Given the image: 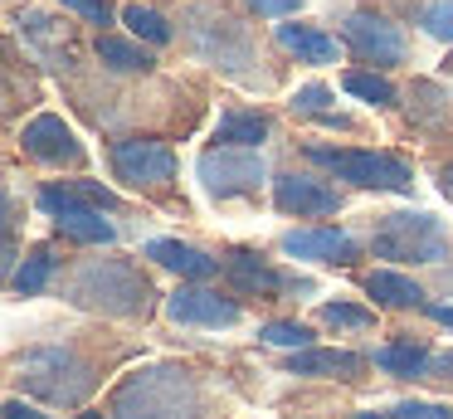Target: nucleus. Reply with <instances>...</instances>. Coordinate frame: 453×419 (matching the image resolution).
I'll return each mask as SVG.
<instances>
[{
    "instance_id": "obj_9",
    "label": "nucleus",
    "mask_w": 453,
    "mask_h": 419,
    "mask_svg": "<svg viewBox=\"0 0 453 419\" xmlns=\"http://www.w3.org/2000/svg\"><path fill=\"white\" fill-rule=\"evenodd\" d=\"M342 39L361 58H371V64H400V58H404L400 29H395L390 19H380V15H351L342 25Z\"/></svg>"
},
{
    "instance_id": "obj_6",
    "label": "nucleus",
    "mask_w": 453,
    "mask_h": 419,
    "mask_svg": "<svg viewBox=\"0 0 453 419\" xmlns=\"http://www.w3.org/2000/svg\"><path fill=\"white\" fill-rule=\"evenodd\" d=\"M112 171L127 185H166L176 175V151L151 136H127V142H112Z\"/></svg>"
},
{
    "instance_id": "obj_17",
    "label": "nucleus",
    "mask_w": 453,
    "mask_h": 419,
    "mask_svg": "<svg viewBox=\"0 0 453 419\" xmlns=\"http://www.w3.org/2000/svg\"><path fill=\"white\" fill-rule=\"evenodd\" d=\"M268 136V117L264 113H225L215 122V146H254Z\"/></svg>"
},
{
    "instance_id": "obj_21",
    "label": "nucleus",
    "mask_w": 453,
    "mask_h": 419,
    "mask_svg": "<svg viewBox=\"0 0 453 419\" xmlns=\"http://www.w3.org/2000/svg\"><path fill=\"white\" fill-rule=\"evenodd\" d=\"M50 278H54V259L50 253H35V259H25V268H15L11 288H15V298H35V292L50 288Z\"/></svg>"
},
{
    "instance_id": "obj_11",
    "label": "nucleus",
    "mask_w": 453,
    "mask_h": 419,
    "mask_svg": "<svg viewBox=\"0 0 453 419\" xmlns=\"http://www.w3.org/2000/svg\"><path fill=\"white\" fill-rule=\"evenodd\" d=\"M283 253L293 259H312V263H356L361 244L342 229H288L283 234Z\"/></svg>"
},
{
    "instance_id": "obj_20",
    "label": "nucleus",
    "mask_w": 453,
    "mask_h": 419,
    "mask_svg": "<svg viewBox=\"0 0 453 419\" xmlns=\"http://www.w3.org/2000/svg\"><path fill=\"white\" fill-rule=\"evenodd\" d=\"M375 366L390 370V376H419V370L429 366V351L414 346V341H395V346L375 351Z\"/></svg>"
},
{
    "instance_id": "obj_1",
    "label": "nucleus",
    "mask_w": 453,
    "mask_h": 419,
    "mask_svg": "<svg viewBox=\"0 0 453 419\" xmlns=\"http://www.w3.org/2000/svg\"><path fill=\"white\" fill-rule=\"evenodd\" d=\"M112 409H118V419H190L196 385L186 370H137L118 385Z\"/></svg>"
},
{
    "instance_id": "obj_25",
    "label": "nucleus",
    "mask_w": 453,
    "mask_h": 419,
    "mask_svg": "<svg viewBox=\"0 0 453 419\" xmlns=\"http://www.w3.org/2000/svg\"><path fill=\"white\" fill-rule=\"evenodd\" d=\"M258 337L268 341V346H288V351H303L307 341H312V331L303 327V322H268Z\"/></svg>"
},
{
    "instance_id": "obj_13",
    "label": "nucleus",
    "mask_w": 453,
    "mask_h": 419,
    "mask_svg": "<svg viewBox=\"0 0 453 419\" xmlns=\"http://www.w3.org/2000/svg\"><path fill=\"white\" fill-rule=\"evenodd\" d=\"M147 259L161 263V268H171V273H180V278H215L219 273V263L210 259V253L190 249V244H180V239H151Z\"/></svg>"
},
{
    "instance_id": "obj_19",
    "label": "nucleus",
    "mask_w": 453,
    "mask_h": 419,
    "mask_svg": "<svg viewBox=\"0 0 453 419\" xmlns=\"http://www.w3.org/2000/svg\"><path fill=\"white\" fill-rule=\"evenodd\" d=\"M98 58L118 74H147L151 68V54L132 39H118V35H98Z\"/></svg>"
},
{
    "instance_id": "obj_14",
    "label": "nucleus",
    "mask_w": 453,
    "mask_h": 419,
    "mask_svg": "<svg viewBox=\"0 0 453 419\" xmlns=\"http://www.w3.org/2000/svg\"><path fill=\"white\" fill-rule=\"evenodd\" d=\"M225 273H229V283H234L239 292H258V298H278V292L288 288L283 278H278L268 263H258V253H229V263H225Z\"/></svg>"
},
{
    "instance_id": "obj_30",
    "label": "nucleus",
    "mask_w": 453,
    "mask_h": 419,
    "mask_svg": "<svg viewBox=\"0 0 453 419\" xmlns=\"http://www.w3.org/2000/svg\"><path fill=\"white\" fill-rule=\"evenodd\" d=\"M249 5L258 10V15H273V19H283V15H293L303 0H249Z\"/></svg>"
},
{
    "instance_id": "obj_5",
    "label": "nucleus",
    "mask_w": 453,
    "mask_h": 419,
    "mask_svg": "<svg viewBox=\"0 0 453 419\" xmlns=\"http://www.w3.org/2000/svg\"><path fill=\"white\" fill-rule=\"evenodd\" d=\"M196 171L210 195L229 200V195H249L264 185V156L254 146H210V151H200Z\"/></svg>"
},
{
    "instance_id": "obj_3",
    "label": "nucleus",
    "mask_w": 453,
    "mask_h": 419,
    "mask_svg": "<svg viewBox=\"0 0 453 419\" xmlns=\"http://www.w3.org/2000/svg\"><path fill=\"white\" fill-rule=\"evenodd\" d=\"M312 161H322L336 181H351L361 190H390V195H410L414 190V171L400 156L385 151H332V146H307Z\"/></svg>"
},
{
    "instance_id": "obj_12",
    "label": "nucleus",
    "mask_w": 453,
    "mask_h": 419,
    "mask_svg": "<svg viewBox=\"0 0 453 419\" xmlns=\"http://www.w3.org/2000/svg\"><path fill=\"white\" fill-rule=\"evenodd\" d=\"M365 361L356 351H326V346H303L288 356V370L293 376H336V380H356Z\"/></svg>"
},
{
    "instance_id": "obj_7",
    "label": "nucleus",
    "mask_w": 453,
    "mask_h": 419,
    "mask_svg": "<svg viewBox=\"0 0 453 419\" xmlns=\"http://www.w3.org/2000/svg\"><path fill=\"white\" fill-rule=\"evenodd\" d=\"M273 205L283 214H297V220H317V214H336L342 210V195L332 190L317 175H278L273 181Z\"/></svg>"
},
{
    "instance_id": "obj_23",
    "label": "nucleus",
    "mask_w": 453,
    "mask_h": 419,
    "mask_svg": "<svg viewBox=\"0 0 453 419\" xmlns=\"http://www.w3.org/2000/svg\"><path fill=\"white\" fill-rule=\"evenodd\" d=\"M122 19H127V29H132L137 39H147V44H171V25L157 15V10L127 5V10H122Z\"/></svg>"
},
{
    "instance_id": "obj_27",
    "label": "nucleus",
    "mask_w": 453,
    "mask_h": 419,
    "mask_svg": "<svg viewBox=\"0 0 453 419\" xmlns=\"http://www.w3.org/2000/svg\"><path fill=\"white\" fill-rule=\"evenodd\" d=\"M326 103H332V93L322 83H307L293 93V113H307V117H326Z\"/></svg>"
},
{
    "instance_id": "obj_22",
    "label": "nucleus",
    "mask_w": 453,
    "mask_h": 419,
    "mask_svg": "<svg viewBox=\"0 0 453 419\" xmlns=\"http://www.w3.org/2000/svg\"><path fill=\"white\" fill-rule=\"evenodd\" d=\"M342 88L351 97H361V103H375V107H390L395 103V88L385 83L380 74H361V68H351V74L342 78Z\"/></svg>"
},
{
    "instance_id": "obj_28",
    "label": "nucleus",
    "mask_w": 453,
    "mask_h": 419,
    "mask_svg": "<svg viewBox=\"0 0 453 419\" xmlns=\"http://www.w3.org/2000/svg\"><path fill=\"white\" fill-rule=\"evenodd\" d=\"M395 419H453V405H429V400H404V405H395Z\"/></svg>"
},
{
    "instance_id": "obj_24",
    "label": "nucleus",
    "mask_w": 453,
    "mask_h": 419,
    "mask_svg": "<svg viewBox=\"0 0 453 419\" xmlns=\"http://www.w3.org/2000/svg\"><path fill=\"white\" fill-rule=\"evenodd\" d=\"M317 317L326 322V327H336V331H365L375 322V312H365V307H351V302H326Z\"/></svg>"
},
{
    "instance_id": "obj_16",
    "label": "nucleus",
    "mask_w": 453,
    "mask_h": 419,
    "mask_svg": "<svg viewBox=\"0 0 453 419\" xmlns=\"http://www.w3.org/2000/svg\"><path fill=\"white\" fill-rule=\"evenodd\" d=\"M278 44L293 49L307 64H332L336 58V39L322 35V29H303V25H278Z\"/></svg>"
},
{
    "instance_id": "obj_26",
    "label": "nucleus",
    "mask_w": 453,
    "mask_h": 419,
    "mask_svg": "<svg viewBox=\"0 0 453 419\" xmlns=\"http://www.w3.org/2000/svg\"><path fill=\"white\" fill-rule=\"evenodd\" d=\"M419 25L429 29L434 39H443V44H453V0H434V5L419 15Z\"/></svg>"
},
{
    "instance_id": "obj_33",
    "label": "nucleus",
    "mask_w": 453,
    "mask_h": 419,
    "mask_svg": "<svg viewBox=\"0 0 453 419\" xmlns=\"http://www.w3.org/2000/svg\"><path fill=\"white\" fill-rule=\"evenodd\" d=\"M439 190L453 200V166H443V171H439Z\"/></svg>"
},
{
    "instance_id": "obj_4",
    "label": "nucleus",
    "mask_w": 453,
    "mask_h": 419,
    "mask_svg": "<svg viewBox=\"0 0 453 419\" xmlns=\"http://www.w3.org/2000/svg\"><path fill=\"white\" fill-rule=\"evenodd\" d=\"M371 249L380 259H400V263H439L443 259V229L434 214H385Z\"/></svg>"
},
{
    "instance_id": "obj_29",
    "label": "nucleus",
    "mask_w": 453,
    "mask_h": 419,
    "mask_svg": "<svg viewBox=\"0 0 453 419\" xmlns=\"http://www.w3.org/2000/svg\"><path fill=\"white\" fill-rule=\"evenodd\" d=\"M59 5L73 10V15H83V19H93V25H108V19H112L108 0H59Z\"/></svg>"
},
{
    "instance_id": "obj_35",
    "label": "nucleus",
    "mask_w": 453,
    "mask_h": 419,
    "mask_svg": "<svg viewBox=\"0 0 453 419\" xmlns=\"http://www.w3.org/2000/svg\"><path fill=\"white\" fill-rule=\"evenodd\" d=\"M351 419H385V415H371V409H365V415H351Z\"/></svg>"
},
{
    "instance_id": "obj_8",
    "label": "nucleus",
    "mask_w": 453,
    "mask_h": 419,
    "mask_svg": "<svg viewBox=\"0 0 453 419\" xmlns=\"http://www.w3.org/2000/svg\"><path fill=\"white\" fill-rule=\"evenodd\" d=\"M20 142H25V151H30L35 161H50V166H64V161L73 166L83 156L73 127L64 122V117H54V113L30 117V122H25V132H20Z\"/></svg>"
},
{
    "instance_id": "obj_10",
    "label": "nucleus",
    "mask_w": 453,
    "mask_h": 419,
    "mask_svg": "<svg viewBox=\"0 0 453 419\" xmlns=\"http://www.w3.org/2000/svg\"><path fill=\"white\" fill-rule=\"evenodd\" d=\"M166 317L180 322V327H234L239 302L219 298V292H205V288H180V292H171Z\"/></svg>"
},
{
    "instance_id": "obj_36",
    "label": "nucleus",
    "mask_w": 453,
    "mask_h": 419,
    "mask_svg": "<svg viewBox=\"0 0 453 419\" xmlns=\"http://www.w3.org/2000/svg\"><path fill=\"white\" fill-rule=\"evenodd\" d=\"M79 419H103V415H79Z\"/></svg>"
},
{
    "instance_id": "obj_2",
    "label": "nucleus",
    "mask_w": 453,
    "mask_h": 419,
    "mask_svg": "<svg viewBox=\"0 0 453 419\" xmlns=\"http://www.w3.org/2000/svg\"><path fill=\"white\" fill-rule=\"evenodd\" d=\"M73 302L93 312H112V317H132V312L147 307V283L142 273H132L127 263L118 259H103L88 263V268L73 278Z\"/></svg>"
},
{
    "instance_id": "obj_31",
    "label": "nucleus",
    "mask_w": 453,
    "mask_h": 419,
    "mask_svg": "<svg viewBox=\"0 0 453 419\" xmlns=\"http://www.w3.org/2000/svg\"><path fill=\"white\" fill-rule=\"evenodd\" d=\"M5 419H50V415H40V409L25 405V400H5Z\"/></svg>"
},
{
    "instance_id": "obj_34",
    "label": "nucleus",
    "mask_w": 453,
    "mask_h": 419,
    "mask_svg": "<svg viewBox=\"0 0 453 419\" xmlns=\"http://www.w3.org/2000/svg\"><path fill=\"white\" fill-rule=\"evenodd\" d=\"M434 366H439V370H443V376H449V380H453V351H443V356H439V361H434Z\"/></svg>"
},
{
    "instance_id": "obj_18",
    "label": "nucleus",
    "mask_w": 453,
    "mask_h": 419,
    "mask_svg": "<svg viewBox=\"0 0 453 419\" xmlns=\"http://www.w3.org/2000/svg\"><path fill=\"white\" fill-rule=\"evenodd\" d=\"M59 224L69 239H83V244H112L118 239V229H112L108 220H103V210L98 205H79V210H69V214H59Z\"/></svg>"
},
{
    "instance_id": "obj_32",
    "label": "nucleus",
    "mask_w": 453,
    "mask_h": 419,
    "mask_svg": "<svg viewBox=\"0 0 453 419\" xmlns=\"http://www.w3.org/2000/svg\"><path fill=\"white\" fill-rule=\"evenodd\" d=\"M424 312H429L434 322H443V327H453V307H439V302H424Z\"/></svg>"
},
{
    "instance_id": "obj_15",
    "label": "nucleus",
    "mask_w": 453,
    "mask_h": 419,
    "mask_svg": "<svg viewBox=\"0 0 453 419\" xmlns=\"http://www.w3.org/2000/svg\"><path fill=\"white\" fill-rule=\"evenodd\" d=\"M365 292H371L380 307H424V288L414 278H404V273L395 268H375L371 278H365Z\"/></svg>"
}]
</instances>
